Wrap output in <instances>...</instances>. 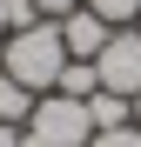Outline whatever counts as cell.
Masks as SVG:
<instances>
[{"label":"cell","instance_id":"cell-1","mask_svg":"<svg viewBox=\"0 0 141 147\" xmlns=\"http://www.w3.org/2000/svg\"><path fill=\"white\" fill-rule=\"evenodd\" d=\"M61 67H67V40H61V20H34V27L7 34V54H0V74H14L27 94H54L61 87Z\"/></svg>","mask_w":141,"mask_h":147},{"label":"cell","instance_id":"cell-2","mask_svg":"<svg viewBox=\"0 0 141 147\" xmlns=\"http://www.w3.org/2000/svg\"><path fill=\"white\" fill-rule=\"evenodd\" d=\"M87 140H94L87 100H67V94H40L20 127V147H87Z\"/></svg>","mask_w":141,"mask_h":147},{"label":"cell","instance_id":"cell-3","mask_svg":"<svg viewBox=\"0 0 141 147\" xmlns=\"http://www.w3.org/2000/svg\"><path fill=\"white\" fill-rule=\"evenodd\" d=\"M94 74H101L108 94H128V100H134V94H141V34H121V27H114L108 47L94 54Z\"/></svg>","mask_w":141,"mask_h":147},{"label":"cell","instance_id":"cell-4","mask_svg":"<svg viewBox=\"0 0 141 147\" xmlns=\"http://www.w3.org/2000/svg\"><path fill=\"white\" fill-rule=\"evenodd\" d=\"M108 20L101 13H94V7H74V13H67L61 20V40H67V60H94V54H101V47H108Z\"/></svg>","mask_w":141,"mask_h":147},{"label":"cell","instance_id":"cell-5","mask_svg":"<svg viewBox=\"0 0 141 147\" xmlns=\"http://www.w3.org/2000/svg\"><path fill=\"white\" fill-rule=\"evenodd\" d=\"M87 120H94V134H108V127H134V100H128V94H94V100H87Z\"/></svg>","mask_w":141,"mask_h":147},{"label":"cell","instance_id":"cell-6","mask_svg":"<svg viewBox=\"0 0 141 147\" xmlns=\"http://www.w3.org/2000/svg\"><path fill=\"white\" fill-rule=\"evenodd\" d=\"M34 100H40V94H27V87L14 80V74H0V127H27Z\"/></svg>","mask_w":141,"mask_h":147},{"label":"cell","instance_id":"cell-7","mask_svg":"<svg viewBox=\"0 0 141 147\" xmlns=\"http://www.w3.org/2000/svg\"><path fill=\"white\" fill-rule=\"evenodd\" d=\"M54 94H67V100H94V94H101V74H94V60H67Z\"/></svg>","mask_w":141,"mask_h":147},{"label":"cell","instance_id":"cell-8","mask_svg":"<svg viewBox=\"0 0 141 147\" xmlns=\"http://www.w3.org/2000/svg\"><path fill=\"white\" fill-rule=\"evenodd\" d=\"M81 7H94L108 27H128V20H141V0H81Z\"/></svg>","mask_w":141,"mask_h":147},{"label":"cell","instance_id":"cell-9","mask_svg":"<svg viewBox=\"0 0 141 147\" xmlns=\"http://www.w3.org/2000/svg\"><path fill=\"white\" fill-rule=\"evenodd\" d=\"M87 147H141V127H108V134H94Z\"/></svg>","mask_w":141,"mask_h":147},{"label":"cell","instance_id":"cell-10","mask_svg":"<svg viewBox=\"0 0 141 147\" xmlns=\"http://www.w3.org/2000/svg\"><path fill=\"white\" fill-rule=\"evenodd\" d=\"M34 7H40V20H67V13L81 7V0H34Z\"/></svg>","mask_w":141,"mask_h":147},{"label":"cell","instance_id":"cell-11","mask_svg":"<svg viewBox=\"0 0 141 147\" xmlns=\"http://www.w3.org/2000/svg\"><path fill=\"white\" fill-rule=\"evenodd\" d=\"M0 147H20V127H0Z\"/></svg>","mask_w":141,"mask_h":147},{"label":"cell","instance_id":"cell-12","mask_svg":"<svg viewBox=\"0 0 141 147\" xmlns=\"http://www.w3.org/2000/svg\"><path fill=\"white\" fill-rule=\"evenodd\" d=\"M0 34H14V27H7V0H0Z\"/></svg>","mask_w":141,"mask_h":147},{"label":"cell","instance_id":"cell-13","mask_svg":"<svg viewBox=\"0 0 141 147\" xmlns=\"http://www.w3.org/2000/svg\"><path fill=\"white\" fill-rule=\"evenodd\" d=\"M134 127H141V94H134Z\"/></svg>","mask_w":141,"mask_h":147}]
</instances>
